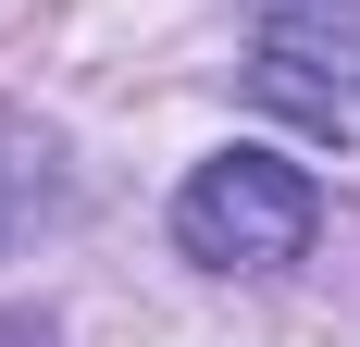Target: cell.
<instances>
[{"label": "cell", "mask_w": 360, "mask_h": 347, "mask_svg": "<svg viewBox=\"0 0 360 347\" xmlns=\"http://www.w3.org/2000/svg\"><path fill=\"white\" fill-rule=\"evenodd\" d=\"M50 199H63V162H50V137H13V124H0V248L25 236V223H50Z\"/></svg>", "instance_id": "2"}, {"label": "cell", "mask_w": 360, "mask_h": 347, "mask_svg": "<svg viewBox=\"0 0 360 347\" xmlns=\"http://www.w3.org/2000/svg\"><path fill=\"white\" fill-rule=\"evenodd\" d=\"M323 199H311V174L274 162V149H212V162L174 186V248L199 273H286L298 248H311Z\"/></svg>", "instance_id": "1"}]
</instances>
